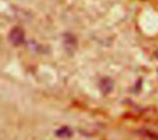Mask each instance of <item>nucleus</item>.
I'll return each mask as SVG.
<instances>
[{
	"mask_svg": "<svg viewBox=\"0 0 158 140\" xmlns=\"http://www.w3.org/2000/svg\"><path fill=\"white\" fill-rule=\"evenodd\" d=\"M64 47H65L67 52H74L77 48V40L75 38V36H73L72 34H66L64 36Z\"/></svg>",
	"mask_w": 158,
	"mask_h": 140,
	"instance_id": "nucleus-2",
	"label": "nucleus"
},
{
	"mask_svg": "<svg viewBox=\"0 0 158 140\" xmlns=\"http://www.w3.org/2000/svg\"><path fill=\"white\" fill-rule=\"evenodd\" d=\"M100 87H101V90L103 91V94H110L113 89L112 79L108 78V77H105V78L101 79V81H100Z\"/></svg>",
	"mask_w": 158,
	"mask_h": 140,
	"instance_id": "nucleus-3",
	"label": "nucleus"
},
{
	"mask_svg": "<svg viewBox=\"0 0 158 140\" xmlns=\"http://www.w3.org/2000/svg\"><path fill=\"white\" fill-rule=\"evenodd\" d=\"M56 135L62 138H68L72 136V130H70L68 127H63V128L59 129V130L56 131Z\"/></svg>",
	"mask_w": 158,
	"mask_h": 140,
	"instance_id": "nucleus-4",
	"label": "nucleus"
},
{
	"mask_svg": "<svg viewBox=\"0 0 158 140\" xmlns=\"http://www.w3.org/2000/svg\"><path fill=\"white\" fill-rule=\"evenodd\" d=\"M25 33L21 27H14L9 34V40L14 46H20L24 42Z\"/></svg>",
	"mask_w": 158,
	"mask_h": 140,
	"instance_id": "nucleus-1",
	"label": "nucleus"
}]
</instances>
